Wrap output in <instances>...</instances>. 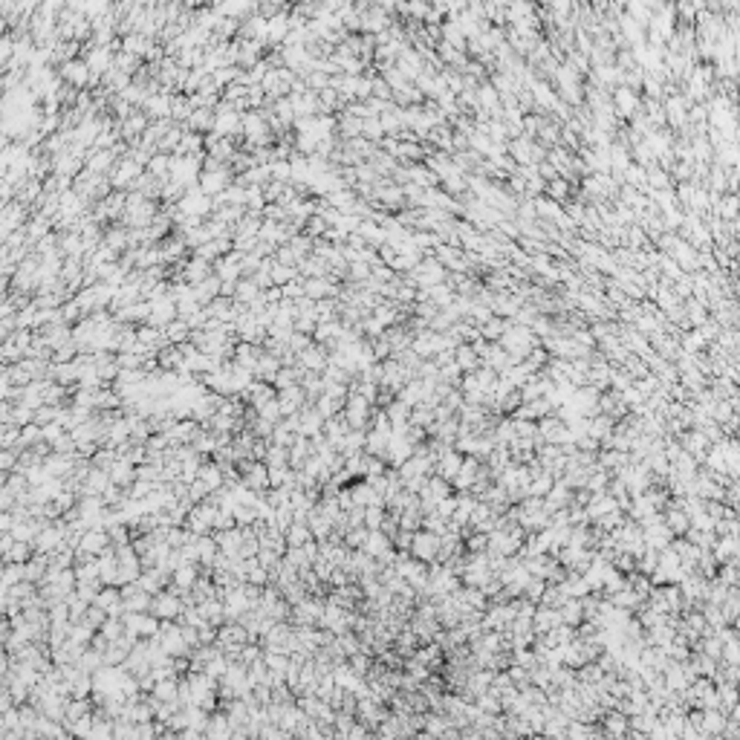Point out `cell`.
<instances>
[{"instance_id":"6da1fadb","label":"cell","mask_w":740,"mask_h":740,"mask_svg":"<svg viewBox=\"0 0 740 740\" xmlns=\"http://www.w3.org/2000/svg\"><path fill=\"white\" fill-rule=\"evenodd\" d=\"M214 113H217V122H214V134L217 136H223V139L243 136V113H237L229 102H220Z\"/></svg>"},{"instance_id":"7a4b0ae2","label":"cell","mask_w":740,"mask_h":740,"mask_svg":"<svg viewBox=\"0 0 740 740\" xmlns=\"http://www.w3.org/2000/svg\"><path fill=\"white\" fill-rule=\"evenodd\" d=\"M145 173V168L139 165V162H134L130 156H124V159H119L116 162V168L110 171V183H113V188L116 191H130L134 188V183Z\"/></svg>"},{"instance_id":"3957f363","label":"cell","mask_w":740,"mask_h":740,"mask_svg":"<svg viewBox=\"0 0 740 740\" xmlns=\"http://www.w3.org/2000/svg\"><path fill=\"white\" fill-rule=\"evenodd\" d=\"M26 223H29V211L23 203L15 200V203L4 205V217H0V235H4V240H9L15 232L26 229Z\"/></svg>"},{"instance_id":"277c9868","label":"cell","mask_w":740,"mask_h":740,"mask_svg":"<svg viewBox=\"0 0 740 740\" xmlns=\"http://www.w3.org/2000/svg\"><path fill=\"white\" fill-rule=\"evenodd\" d=\"M58 75H61V81H64L67 87H75V90H84V87H90V78H93V73H90V67H87L84 58H73V61H67L64 67H58Z\"/></svg>"},{"instance_id":"5b68a950","label":"cell","mask_w":740,"mask_h":740,"mask_svg":"<svg viewBox=\"0 0 740 740\" xmlns=\"http://www.w3.org/2000/svg\"><path fill=\"white\" fill-rule=\"evenodd\" d=\"M177 318H180V313H177V301H173L171 295H168V298H159V301H151V318H148L151 327L165 330L168 324H173Z\"/></svg>"},{"instance_id":"8992f818","label":"cell","mask_w":740,"mask_h":740,"mask_svg":"<svg viewBox=\"0 0 740 740\" xmlns=\"http://www.w3.org/2000/svg\"><path fill=\"white\" fill-rule=\"evenodd\" d=\"M232 183H235L232 168H223V171H203V177H200V191L208 194V197H217V194H223Z\"/></svg>"},{"instance_id":"52a82bcc","label":"cell","mask_w":740,"mask_h":740,"mask_svg":"<svg viewBox=\"0 0 740 740\" xmlns=\"http://www.w3.org/2000/svg\"><path fill=\"white\" fill-rule=\"evenodd\" d=\"M183 607H186V604L180 601V596L159 593V596H154V601H151V616L168 622V619H177V616L183 613Z\"/></svg>"},{"instance_id":"ba28073f","label":"cell","mask_w":740,"mask_h":740,"mask_svg":"<svg viewBox=\"0 0 740 740\" xmlns=\"http://www.w3.org/2000/svg\"><path fill=\"white\" fill-rule=\"evenodd\" d=\"M278 405H281L284 417H295V414H301L304 408H307V390H304L301 385H292V387L278 390Z\"/></svg>"},{"instance_id":"9c48e42d","label":"cell","mask_w":740,"mask_h":740,"mask_svg":"<svg viewBox=\"0 0 740 740\" xmlns=\"http://www.w3.org/2000/svg\"><path fill=\"white\" fill-rule=\"evenodd\" d=\"M124 631L127 636H156L159 633V619L148 613H127L124 616Z\"/></svg>"},{"instance_id":"30bf717a","label":"cell","mask_w":740,"mask_h":740,"mask_svg":"<svg viewBox=\"0 0 740 740\" xmlns=\"http://www.w3.org/2000/svg\"><path fill=\"white\" fill-rule=\"evenodd\" d=\"M116 162H119L116 151H102V148H93V151H87V159H84L87 171H93V173H99V177H110V171L116 168Z\"/></svg>"},{"instance_id":"8fae6325","label":"cell","mask_w":740,"mask_h":740,"mask_svg":"<svg viewBox=\"0 0 740 740\" xmlns=\"http://www.w3.org/2000/svg\"><path fill=\"white\" fill-rule=\"evenodd\" d=\"M264 61V41H243L237 38V67L252 70Z\"/></svg>"},{"instance_id":"7c38bea8","label":"cell","mask_w":740,"mask_h":740,"mask_svg":"<svg viewBox=\"0 0 740 740\" xmlns=\"http://www.w3.org/2000/svg\"><path fill=\"white\" fill-rule=\"evenodd\" d=\"M107 544H110V535L102 527L99 530H87L75 552L78 555H102V552H107Z\"/></svg>"},{"instance_id":"4fadbf2b","label":"cell","mask_w":740,"mask_h":740,"mask_svg":"<svg viewBox=\"0 0 740 740\" xmlns=\"http://www.w3.org/2000/svg\"><path fill=\"white\" fill-rule=\"evenodd\" d=\"M243 400L249 402V408L260 411L264 405H269L275 400V385H267V382H252L246 390H243Z\"/></svg>"},{"instance_id":"5bb4252c","label":"cell","mask_w":740,"mask_h":740,"mask_svg":"<svg viewBox=\"0 0 740 740\" xmlns=\"http://www.w3.org/2000/svg\"><path fill=\"white\" fill-rule=\"evenodd\" d=\"M211 275H214V264H208V260H200V257L191 254V257L186 260V267H183V278H180V281L197 286V284H203V281L211 278Z\"/></svg>"},{"instance_id":"9a60e30c","label":"cell","mask_w":740,"mask_h":740,"mask_svg":"<svg viewBox=\"0 0 740 740\" xmlns=\"http://www.w3.org/2000/svg\"><path fill=\"white\" fill-rule=\"evenodd\" d=\"M333 295H338V286L330 284L327 278H304V298H310V301H327V298H333Z\"/></svg>"},{"instance_id":"2e32d148","label":"cell","mask_w":740,"mask_h":740,"mask_svg":"<svg viewBox=\"0 0 740 740\" xmlns=\"http://www.w3.org/2000/svg\"><path fill=\"white\" fill-rule=\"evenodd\" d=\"M264 359V350H260L257 344H246V341H237V350H235V365H240L243 370L254 373L257 370V362Z\"/></svg>"},{"instance_id":"e0dca14e","label":"cell","mask_w":740,"mask_h":740,"mask_svg":"<svg viewBox=\"0 0 740 740\" xmlns=\"http://www.w3.org/2000/svg\"><path fill=\"white\" fill-rule=\"evenodd\" d=\"M107 249H113L116 254H124V252H130V229L127 226H107L104 229V240H102Z\"/></svg>"},{"instance_id":"ac0fdd59","label":"cell","mask_w":740,"mask_h":740,"mask_svg":"<svg viewBox=\"0 0 740 740\" xmlns=\"http://www.w3.org/2000/svg\"><path fill=\"white\" fill-rule=\"evenodd\" d=\"M197 567H194V561H186V564H180L177 570H173V590L177 593H191L194 587H197Z\"/></svg>"},{"instance_id":"d6986e66","label":"cell","mask_w":740,"mask_h":740,"mask_svg":"<svg viewBox=\"0 0 740 740\" xmlns=\"http://www.w3.org/2000/svg\"><path fill=\"white\" fill-rule=\"evenodd\" d=\"M220 289H223V281L217 278V275H211V278H205L203 284H197V286H194V298H197V304H200V307H208L211 301H217V298H220Z\"/></svg>"},{"instance_id":"ffe728a7","label":"cell","mask_w":740,"mask_h":740,"mask_svg":"<svg viewBox=\"0 0 740 740\" xmlns=\"http://www.w3.org/2000/svg\"><path fill=\"white\" fill-rule=\"evenodd\" d=\"M281 370H284L281 359H275V356H269V353L264 350V359L257 362L254 379H257V382H267V385H275V382H278V373H281Z\"/></svg>"},{"instance_id":"44dd1931","label":"cell","mask_w":740,"mask_h":740,"mask_svg":"<svg viewBox=\"0 0 740 740\" xmlns=\"http://www.w3.org/2000/svg\"><path fill=\"white\" fill-rule=\"evenodd\" d=\"M260 295H264V289H260V286H257L252 278H243V281L237 284V289H235V298H232V301L249 310V307H252V304H254Z\"/></svg>"},{"instance_id":"7402d4cb","label":"cell","mask_w":740,"mask_h":740,"mask_svg":"<svg viewBox=\"0 0 740 740\" xmlns=\"http://www.w3.org/2000/svg\"><path fill=\"white\" fill-rule=\"evenodd\" d=\"M194 116V107H191V99L186 93H177L173 96V104H171V122L177 124H188V119Z\"/></svg>"},{"instance_id":"603a6c76","label":"cell","mask_w":740,"mask_h":740,"mask_svg":"<svg viewBox=\"0 0 740 740\" xmlns=\"http://www.w3.org/2000/svg\"><path fill=\"white\" fill-rule=\"evenodd\" d=\"M191 324L188 321H183V318H177L173 324H168L165 327V338H168V344H173V347H180V344H186V341H191Z\"/></svg>"},{"instance_id":"cb8c5ba5","label":"cell","mask_w":740,"mask_h":740,"mask_svg":"<svg viewBox=\"0 0 740 740\" xmlns=\"http://www.w3.org/2000/svg\"><path fill=\"white\" fill-rule=\"evenodd\" d=\"M148 173L151 177H156V180H171V156L168 154H156L154 159H151V165H148Z\"/></svg>"},{"instance_id":"d4e9b609","label":"cell","mask_w":740,"mask_h":740,"mask_svg":"<svg viewBox=\"0 0 740 740\" xmlns=\"http://www.w3.org/2000/svg\"><path fill=\"white\" fill-rule=\"evenodd\" d=\"M286 344H289V350H292L295 356H301L304 350H307V347H313V344H316V338H313V336H304V333H298V330H295V333L289 336V341H286Z\"/></svg>"},{"instance_id":"484cf974","label":"cell","mask_w":740,"mask_h":740,"mask_svg":"<svg viewBox=\"0 0 740 740\" xmlns=\"http://www.w3.org/2000/svg\"><path fill=\"white\" fill-rule=\"evenodd\" d=\"M257 417H260V419H267V422H272V425H281V422H284V419H281V417H284V411H281V405H278V397H275L269 405H264V408H260V411H257Z\"/></svg>"},{"instance_id":"4316f807","label":"cell","mask_w":740,"mask_h":740,"mask_svg":"<svg viewBox=\"0 0 740 740\" xmlns=\"http://www.w3.org/2000/svg\"><path fill=\"white\" fill-rule=\"evenodd\" d=\"M373 318H376L382 327L394 324V321H397V304H394V307H390V304H379V307L373 310Z\"/></svg>"},{"instance_id":"83f0119b","label":"cell","mask_w":740,"mask_h":740,"mask_svg":"<svg viewBox=\"0 0 740 740\" xmlns=\"http://www.w3.org/2000/svg\"><path fill=\"white\" fill-rule=\"evenodd\" d=\"M362 136H365V139H370V142H379V139L385 136V130H382V122H379V116H373V119H365V130H362Z\"/></svg>"},{"instance_id":"f1b7e54d","label":"cell","mask_w":740,"mask_h":740,"mask_svg":"<svg viewBox=\"0 0 740 740\" xmlns=\"http://www.w3.org/2000/svg\"><path fill=\"white\" fill-rule=\"evenodd\" d=\"M61 316H64V321H67V324H73V321H78V318H87V316H84V310L78 307V301H75V298L64 304V307H61Z\"/></svg>"},{"instance_id":"f546056e","label":"cell","mask_w":740,"mask_h":740,"mask_svg":"<svg viewBox=\"0 0 740 740\" xmlns=\"http://www.w3.org/2000/svg\"><path fill=\"white\" fill-rule=\"evenodd\" d=\"M414 552L422 555V558H428V555L434 552V538H428V535H417V538H414Z\"/></svg>"},{"instance_id":"4dcf8cb0","label":"cell","mask_w":740,"mask_h":740,"mask_svg":"<svg viewBox=\"0 0 740 740\" xmlns=\"http://www.w3.org/2000/svg\"><path fill=\"white\" fill-rule=\"evenodd\" d=\"M419 154H422V151L414 148V145H400V148H397V156H400V159H417Z\"/></svg>"}]
</instances>
